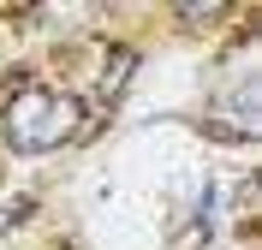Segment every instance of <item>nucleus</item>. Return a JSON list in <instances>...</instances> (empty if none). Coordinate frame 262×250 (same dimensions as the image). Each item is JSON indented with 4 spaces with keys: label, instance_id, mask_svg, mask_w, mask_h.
Here are the masks:
<instances>
[{
    "label": "nucleus",
    "instance_id": "nucleus-1",
    "mask_svg": "<svg viewBox=\"0 0 262 250\" xmlns=\"http://www.w3.org/2000/svg\"><path fill=\"white\" fill-rule=\"evenodd\" d=\"M83 125V107L78 96H66V89H48V83H24L18 78L0 101V131L12 143L18 155H48L60 143H72Z\"/></svg>",
    "mask_w": 262,
    "mask_h": 250
},
{
    "label": "nucleus",
    "instance_id": "nucleus-2",
    "mask_svg": "<svg viewBox=\"0 0 262 250\" xmlns=\"http://www.w3.org/2000/svg\"><path fill=\"white\" fill-rule=\"evenodd\" d=\"M221 12H227L221 0H209V6H179V18H221Z\"/></svg>",
    "mask_w": 262,
    "mask_h": 250
}]
</instances>
